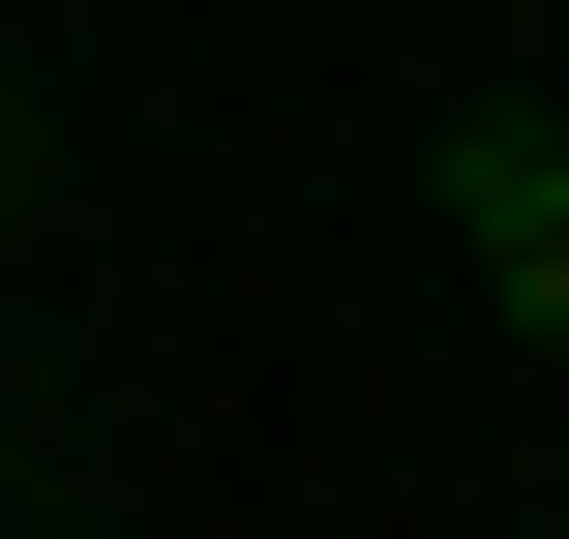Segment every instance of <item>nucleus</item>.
<instances>
[{
  "mask_svg": "<svg viewBox=\"0 0 569 539\" xmlns=\"http://www.w3.org/2000/svg\"><path fill=\"white\" fill-rule=\"evenodd\" d=\"M420 210L480 240V300L569 360V120H450V150H420Z\"/></svg>",
  "mask_w": 569,
  "mask_h": 539,
  "instance_id": "1",
  "label": "nucleus"
},
{
  "mask_svg": "<svg viewBox=\"0 0 569 539\" xmlns=\"http://www.w3.org/2000/svg\"><path fill=\"white\" fill-rule=\"evenodd\" d=\"M30 150H60V120H30V90H0V210H30Z\"/></svg>",
  "mask_w": 569,
  "mask_h": 539,
  "instance_id": "2",
  "label": "nucleus"
}]
</instances>
